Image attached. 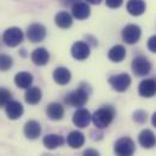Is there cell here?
Returning a JSON list of instances; mask_svg holds the SVG:
<instances>
[{"label": "cell", "instance_id": "6da1fadb", "mask_svg": "<svg viewBox=\"0 0 156 156\" xmlns=\"http://www.w3.org/2000/svg\"><path fill=\"white\" fill-rule=\"evenodd\" d=\"M114 116H115V109L110 105H107L98 109L92 115V122L97 128H105L113 122Z\"/></svg>", "mask_w": 156, "mask_h": 156}, {"label": "cell", "instance_id": "7a4b0ae2", "mask_svg": "<svg viewBox=\"0 0 156 156\" xmlns=\"http://www.w3.org/2000/svg\"><path fill=\"white\" fill-rule=\"evenodd\" d=\"M114 151L116 156H133L136 151V144L131 138L122 137L116 140L114 145Z\"/></svg>", "mask_w": 156, "mask_h": 156}, {"label": "cell", "instance_id": "3957f363", "mask_svg": "<svg viewBox=\"0 0 156 156\" xmlns=\"http://www.w3.org/2000/svg\"><path fill=\"white\" fill-rule=\"evenodd\" d=\"M64 101H66V103L68 105L80 108V107H83L87 103V101H88V93H87V91L83 87H80L78 90L70 92L66 97Z\"/></svg>", "mask_w": 156, "mask_h": 156}, {"label": "cell", "instance_id": "277c9868", "mask_svg": "<svg viewBox=\"0 0 156 156\" xmlns=\"http://www.w3.org/2000/svg\"><path fill=\"white\" fill-rule=\"evenodd\" d=\"M2 40L9 47H16L23 41V33L20 28H16V27L9 28L7 30H5Z\"/></svg>", "mask_w": 156, "mask_h": 156}, {"label": "cell", "instance_id": "5b68a950", "mask_svg": "<svg viewBox=\"0 0 156 156\" xmlns=\"http://www.w3.org/2000/svg\"><path fill=\"white\" fill-rule=\"evenodd\" d=\"M132 70L137 76H145L151 70V63L143 56L136 57L132 61Z\"/></svg>", "mask_w": 156, "mask_h": 156}, {"label": "cell", "instance_id": "8992f818", "mask_svg": "<svg viewBox=\"0 0 156 156\" xmlns=\"http://www.w3.org/2000/svg\"><path fill=\"white\" fill-rule=\"evenodd\" d=\"M140 28L136 24H128L122 29V39L126 44L133 45L140 38Z\"/></svg>", "mask_w": 156, "mask_h": 156}, {"label": "cell", "instance_id": "52a82bcc", "mask_svg": "<svg viewBox=\"0 0 156 156\" xmlns=\"http://www.w3.org/2000/svg\"><path fill=\"white\" fill-rule=\"evenodd\" d=\"M109 83L117 92H125L131 85V78L128 74H125V73L114 75L109 79Z\"/></svg>", "mask_w": 156, "mask_h": 156}, {"label": "cell", "instance_id": "ba28073f", "mask_svg": "<svg viewBox=\"0 0 156 156\" xmlns=\"http://www.w3.org/2000/svg\"><path fill=\"white\" fill-rule=\"evenodd\" d=\"M27 37L32 42H40L46 37V28L40 23H33L27 30Z\"/></svg>", "mask_w": 156, "mask_h": 156}, {"label": "cell", "instance_id": "9c48e42d", "mask_svg": "<svg viewBox=\"0 0 156 156\" xmlns=\"http://www.w3.org/2000/svg\"><path fill=\"white\" fill-rule=\"evenodd\" d=\"M92 121V115L90 114V112L87 109L80 108L75 112L74 116H73V122L75 126H78L79 128H85L90 125V122Z\"/></svg>", "mask_w": 156, "mask_h": 156}, {"label": "cell", "instance_id": "30bf717a", "mask_svg": "<svg viewBox=\"0 0 156 156\" xmlns=\"http://www.w3.org/2000/svg\"><path fill=\"white\" fill-rule=\"evenodd\" d=\"M90 53H91L90 46L83 41H76L72 47V56L78 61L86 59L90 56Z\"/></svg>", "mask_w": 156, "mask_h": 156}, {"label": "cell", "instance_id": "8fae6325", "mask_svg": "<svg viewBox=\"0 0 156 156\" xmlns=\"http://www.w3.org/2000/svg\"><path fill=\"white\" fill-rule=\"evenodd\" d=\"M138 92L142 97L150 98L156 93V81L153 79H145L139 83Z\"/></svg>", "mask_w": 156, "mask_h": 156}, {"label": "cell", "instance_id": "7c38bea8", "mask_svg": "<svg viewBox=\"0 0 156 156\" xmlns=\"http://www.w3.org/2000/svg\"><path fill=\"white\" fill-rule=\"evenodd\" d=\"M139 144L145 149H151L156 145V136L151 129H143L138 136Z\"/></svg>", "mask_w": 156, "mask_h": 156}, {"label": "cell", "instance_id": "4fadbf2b", "mask_svg": "<svg viewBox=\"0 0 156 156\" xmlns=\"http://www.w3.org/2000/svg\"><path fill=\"white\" fill-rule=\"evenodd\" d=\"M5 112L9 119L11 120H17L23 115V105L20 102L16 101H10L6 105H5Z\"/></svg>", "mask_w": 156, "mask_h": 156}, {"label": "cell", "instance_id": "5bb4252c", "mask_svg": "<svg viewBox=\"0 0 156 156\" xmlns=\"http://www.w3.org/2000/svg\"><path fill=\"white\" fill-rule=\"evenodd\" d=\"M72 12H73V16L76 18V20H86L90 13H91V9L88 6L87 2H82V1H79L75 2L73 5V9H72Z\"/></svg>", "mask_w": 156, "mask_h": 156}, {"label": "cell", "instance_id": "9a60e30c", "mask_svg": "<svg viewBox=\"0 0 156 156\" xmlns=\"http://www.w3.org/2000/svg\"><path fill=\"white\" fill-rule=\"evenodd\" d=\"M41 134V126L35 120H30L24 125V136L28 139H37Z\"/></svg>", "mask_w": 156, "mask_h": 156}, {"label": "cell", "instance_id": "2e32d148", "mask_svg": "<svg viewBox=\"0 0 156 156\" xmlns=\"http://www.w3.org/2000/svg\"><path fill=\"white\" fill-rule=\"evenodd\" d=\"M42 143H44L45 148H47L50 150H53V149H57V148L62 147L63 143H64V139H63L62 136H58V134H47V136L44 137Z\"/></svg>", "mask_w": 156, "mask_h": 156}, {"label": "cell", "instance_id": "e0dca14e", "mask_svg": "<svg viewBox=\"0 0 156 156\" xmlns=\"http://www.w3.org/2000/svg\"><path fill=\"white\" fill-rule=\"evenodd\" d=\"M46 114L48 119L53 121H58V120H62L64 116V108L58 103H51L46 109Z\"/></svg>", "mask_w": 156, "mask_h": 156}, {"label": "cell", "instance_id": "ac0fdd59", "mask_svg": "<svg viewBox=\"0 0 156 156\" xmlns=\"http://www.w3.org/2000/svg\"><path fill=\"white\" fill-rule=\"evenodd\" d=\"M70 79H72L70 72L64 67H59L53 72V80L58 85H67L70 81Z\"/></svg>", "mask_w": 156, "mask_h": 156}, {"label": "cell", "instance_id": "d6986e66", "mask_svg": "<svg viewBox=\"0 0 156 156\" xmlns=\"http://www.w3.org/2000/svg\"><path fill=\"white\" fill-rule=\"evenodd\" d=\"M67 143L70 148L73 149H79L81 148L83 144H85V136L79 132V131H73L68 134V138H67Z\"/></svg>", "mask_w": 156, "mask_h": 156}, {"label": "cell", "instance_id": "ffe728a7", "mask_svg": "<svg viewBox=\"0 0 156 156\" xmlns=\"http://www.w3.org/2000/svg\"><path fill=\"white\" fill-rule=\"evenodd\" d=\"M48 59H50V55H48L47 50L44 47L34 50L32 53V61L37 66H45L48 62Z\"/></svg>", "mask_w": 156, "mask_h": 156}, {"label": "cell", "instance_id": "44dd1931", "mask_svg": "<svg viewBox=\"0 0 156 156\" xmlns=\"http://www.w3.org/2000/svg\"><path fill=\"white\" fill-rule=\"evenodd\" d=\"M127 11L132 16H140L145 11L144 0H129L127 2Z\"/></svg>", "mask_w": 156, "mask_h": 156}, {"label": "cell", "instance_id": "7402d4cb", "mask_svg": "<svg viewBox=\"0 0 156 156\" xmlns=\"http://www.w3.org/2000/svg\"><path fill=\"white\" fill-rule=\"evenodd\" d=\"M33 82V75L28 72H20L15 76V83L21 88H29Z\"/></svg>", "mask_w": 156, "mask_h": 156}, {"label": "cell", "instance_id": "603a6c76", "mask_svg": "<svg viewBox=\"0 0 156 156\" xmlns=\"http://www.w3.org/2000/svg\"><path fill=\"white\" fill-rule=\"evenodd\" d=\"M42 97V92L39 87H29L24 94V99L28 104H38L41 101Z\"/></svg>", "mask_w": 156, "mask_h": 156}, {"label": "cell", "instance_id": "cb8c5ba5", "mask_svg": "<svg viewBox=\"0 0 156 156\" xmlns=\"http://www.w3.org/2000/svg\"><path fill=\"white\" fill-rule=\"evenodd\" d=\"M108 57L112 62H115V63L122 62L123 58L126 57V48L122 45H116V46L110 48V51L108 53Z\"/></svg>", "mask_w": 156, "mask_h": 156}, {"label": "cell", "instance_id": "d4e9b609", "mask_svg": "<svg viewBox=\"0 0 156 156\" xmlns=\"http://www.w3.org/2000/svg\"><path fill=\"white\" fill-rule=\"evenodd\" d=\"M55 22H56V24H57L59 28L67 29V28H69V27L73 24V18H72V16H70L68 12L62 11V12H58V13L56 15Z\"/></svg>", "mask_w": 156, "mask_h": 156}, {"label": "cell", "instance_id": "484cf974", "mask_svg": "<svg viewBox=\"0 0 156 156\" xmlns=\"http://www.w3.org/2000/svg\"><path fill=\"white\" fill-rule=\"evenodd\" d=\"M13 64V61L10 56L7 55H0V70L6 72L9 70Z\"/></svg>", "mask_w": 156, "mask_h": 156}, {"label": "cell", "instance_id": "4316f807", "mask_svg": "<svg viewBox=\"0 0 156 156\" xmlns=\"http://www.w3.org/2000/svg\"><path fill=\"white\" fill-rule=\"evenodd\" d=\"M11 101V92L6 88L0 87V107H5Z\"/></svg>", "mask_w": 156, "mask_h": 156}, {"label": "cell", "instance_id": "83f0119b", "mask_svg": "<svg viewBox=\"0 0 156 156\" xmlns=\"http://www.w3.org/2000/svg\"><path fill=\"white\" fill-rule=\"evenodd\" d=\"M133 120L138 123H144L147 121V113L143 112V110H137L133 114Z\"/></svg>", "mask_w": 156, "mask_h": 156}, {"label": "cell", "instance_id": "f1b7e54d", "mask_svg": "<svg viewBox=\"0 0 156 156\" xmlns=\"http://www.w3.org/2000/svg\"><path fill=\"white\" fill-rule=\"evenodd\" d=\"M122 1L123 0H105L107 2V6H109L110 9H117L122 5Z\"/></svg>", "mask_w": 156, "mask_h": 156}, {"label": "cell", "instance_id": "f546056e", "mask_svg": "<svg viewBox=\"0 0 156 156\" xmlns=\"http://www.w3.org/2000/svg\"><path fill=\"white\" fill-rule=\"evenodd\" d=\"M148 48L151 51V52H155L156 53V35L151 37L149 41H148Z\"/></svg>", "mask_w": 156, "mask_h": 156}, {"label": "cell", "instance_id": "4dcf8cb0", "mask_svg": "<svg viewBox=\"0 0 156 156\" xmlns=\"http://www.w3.org/2000/svg\"><path fill=\"white\" fill-rule=\"evenodd\" d=\"M82 156H99V153L97 150H94V149H86L83 151Z\"/></svg>", "mask_w": 156, "mask_h": 156}, {"label": "cell", "instance_id": "1f68e13d", "mask_svg": "<svg viewBox=\"0 0 156 156\" xmlns=\"http://www.w3.org/2000/svg\"><path fill=\"white\" fill-rule=\"evenodd\" d=\"M151 122H153V126L156 128V113H154V115H153V119H151Z\"/></svg>", "mask_w": 156, "mask_h": 156}, {"label": "cell", "instance_id": "d6a6232c", "mask_svg": "<svg viewBox=\"0 0 156 156\" xmlns=\"http://www.w3.org/2000/svg\"><path fill=\"white\" fill-rule=\"evenodd\" d=\"M90 4H94V5H97V4H99L102 0H87Z\"/></svg>", "mask_w": 156, "mask_h": 156}]
</instances>
